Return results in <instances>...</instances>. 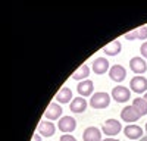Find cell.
Instances as JSON below:
<instances>
[{
    "label": "cell",
    "mask_w": 147,
    "mask_h": 141,
    "mask_svg": "<svg viewBox=\"0 0 147 141\" xmlns=\"http://www.w3.org/2000/svg\"><path fill=\"white\" fill-rule=\"evenodd\" d=\"M132 107L137 110V113H138L140 116L147 115V101H146L143 97L134 99V101H132Z\"/></svg>",
    "instance_id": "ac0fdd59"
},
{
    "label": "cell",
    "mask_w": 147,
    "mask_h": 141,
    "mask_svg": "<svg viewBox=\"0 0 147 141\" xmlns=\"http://www.w3.org/2000/svg\"><path fill=\"white\" fill-rule=\"evenodd\" d=\"M110 104V96L107 93H94L90 99V106L94 109H106Z\"/></svg>",
    "instance_id": "6da1fadb"
},
{
    "label": "cell",
    "mask_w": 147,
    "mask_h": 141,
    "mask_svg": "<svg viewBox=\"0 0 147 141\" xmlns=\"http://www.w3.org/2000/svg\"><path fill=\"white\" fill-rule=\"evenodd\" d=\"M57 128H59V131H62L63 134H71L72 131H75L77 121L74 119L72 116H63V117H60V119H59Z\"/></svg>",
    "instance_id": "3957f363"
},
{
    "label": "cell",
    "mask_w": 147,
    "mask_h": 141,
    "mask_svg": "<svg viewBox=\"0 0 147 141\" xmlns=\"http://www.w3.org/2000/svg\"><path fill=\"white\" fill-rule=\"evenodd\" d=\"M129 88L132 91H136L137 94L147 93V78H144L141 75H136L129 81Z\"/></svg>",
    "instance_id": "277c9868"
},
{
    "label": "cell",
    "mask_w": 147,
    "mask_h": 141,
    "mask_svg": "<svg viewBox=\"0 0 147 141\" xmlns=\"http://www.w3.org/2000/svg\"><path fill=\"white\" fill-rule=\"evenodd\" d=\"M84 141H102V132L99 128L96 126H88L82 134Z\"/></svg>",
    "instance_id": "5bb4252c"
},
{
    "label": "cell",
    "mask_w": 147,
    "mask_h": 141,
    "mask_svg": "<svg viewBox=\"0 0 147 141\" xmlns=\"http://www.w3.org/2000/svg\"><path fill=\"white\" fill-rule=\"evenodd\" d=\"M56 100H57V103H62V104L71 103V101L74 100V99H72V91H71V88L62 87V88L57 91V94H56Z\"/></svg>",
    "instance_id": "2e32d148"
},
{
    "label": "cell",
    "mask_w": 147,
    "mask_h": 141,
    "mask_svg": "<svg viewBox=\"0 0 147 141\" xmlns=\"http://www.w3.org/2000/svg\"><path fill=\"white\" fill-rule=\"evenodd\" d=\"M122 129V125L119 121L116 119H107L105 124H103V132L109 137H113V135H118Z\"/></svg>",
    "instance_id": "5b68a950"
},
{
    "label": "cell",
    "mask_w": 147,
    "mask_h": 141,
    "mask_svg": "<svg viewBox=\"0 0 147 141\" xmlns=\"http://www.w3.org/2000/svg\"><path fill=\"white\" fill-rule=\"evenodd\" d=\"M134 31H136V38L137 40H146L147 38V27L146 25L140 27L138 30H134Z\"/></svg>",
    "instance_id": "ffe728a7"
},
{
    "label": "cell",
    "mask_w": 147,
    "mask_h": 141,
    "mask_svg": "<svg viewBox=\"0 0 147 141\" xmlns=\"http://www.w3.org/2000/svg\"><path fill=\"white\" fill-rule=\"evenodd\" d=\"M109 77L112 81L115 82H122L127 77V70L122 65H113L112 68L109 69Z\"/></svg>",
    "instance_id": "52a82bcc"
},
{
    "label": "cell",
    "mask_w": 147,
    "mask_h": 141,
    "mask_svg": "<svg viewBox=\"0 0 147 141\" xmlns=\"http://www.w3.org/2000/svg\"><path fill=\"white\" fill-rule=\"evenodd\" d=\"M124 134H125V137L129 138V140H138V138H143V129H141L138 125L129 124V125L125 126Z\"/></svg>",
    "instance_id": "4fadbf2b"
},
{
    "label": "cell",
    "mask_w": 147,
    "mask_h": 141,
    "mask_svg": "<svg viewBox=\"0 0 147 141\" xmlns=\"http://www.w3.org/2000/svg\"><path fill=\"white\" fill-rule=\"evenodd\" d=\"M129 69L132 70V72L141 75V74H144L146 70H147V63H146V60H144L143 57L136 56V57H132L131 60H129Z\"/></svg>",
    "instance_id": "9c48e42d"
},
{
    "label": "cell",
    "mask_w": 147,
    "mask_h": 141,
    "mask_svg": "<svg viewBox=\"0 0 147 141\" xmlns=\"http://www.w3.org/2000/svg\"><path fill=\"white\" fill-rule=\"evenodd\" d=\"M140 52H141L143 57H146V59H147V41L141 44V47H140Z\"/></svg>",
    "instance_id": "7402d4cb"
},
{
    "label": "cell",
    "mask_w": 147,
    "mask_h": 141,
    "mask_svg": "<svg viewBox=\"0 0 147 141\" xmlns=\"http://www.w3.org/2000/svg\"><path fill=\"white\" fill-rule=\"evenodd\" d=\"M143 99H144V100H146V101H147V93H146V94H144V97H143Z\"/></svg>",
    "instance_id": "484cf974"
},
{
    "label": "cell",
    "mask_w": 147,
    "mask_h": 141,
    "mask_svg": "<svg viewBox=\"0 0 147 141\" xmlns=\"http://www.w3.org/2000/svg\"><path fill=\"white\" fill-rule=\"evenodd\" d=\"M146 132H147V124H146Z\"/></svg>",
    "instance_id": "4316f807"
},
{
    "label": "cell",
    "mask_w": 147,
    "mask_h": 141,
    "mask_svg": "<svg viewBox=\"0 0 147 141\" xmlns=\"http://www.w3.org/2000/svg\"><path fill=\"white\" fill-rule=\"evenodd\" d=\"M69 109L74 113H82L85 109H87V100H85L84 97H75L71 101Z\"/></svg>",
    "instance_id": "9a60e30c"
},
{
    "label": "cell",
    "mask_w": 147,
    "mask_h": 141,
    "mask_svg": "<svg viewBox=\"0 0 147 141\" xmlns=\"http://www.w3.org/2000/svg\"><path fill=\"white\" fill-rule=\"evenodd\" d=\"M140 141H147V137H143V138H140Z\"/></svg>",
    "instance_id": "d4e9b609"
},
{
    "label": "cell",
    "mask_w": 147,
    "mask_h": 141,
    "mask_svg": "<svg viewBox=\"0 0 147 141\" xmlns=\"http://www.w3.org/2000/svg\"><path fill=\"white\" fill-rule=\"evenodd\" d=\"M88 75H90V68H88V65L84 63V65H81L75 72L72 74V79H77V81L81 82L82 79L85 81V78H87Z\"/></svg>",
    "instance_id": "e0dca14e"
},
{
    "label": "cell",
    "mask_w": 147,
    "mask_h": 141,
    "mask_svg": "<svg viewBox=\"0 0 147 141\" xmlns=\"http://www.w3.org/2000/svg\"><path fill=\"white\" fill-rule=\"evenodd\" d=\"M103 52L107 56H116V54H119V52H121V43L118 40H113L112 43H109V44L105 46Z\"/></svg>",
    "instance_id": "d6986e66"
},
{
    "label": "cell",
    "mask_w": 147,
    "mask_h": 141,
    "mask_svg": "<svg viewBox=\"0 0 147 141\" xmlns=\"http://www.w3.org/2000/svg\"><path fill=\"white\" fill-rule=\"evenodd\" d=\"M91 68H93V72L97 74V75H102V74L107 72V70L110 69V68H109V60H107V59H105V57H97V59H94Z\"/></svg>",
    "instance_id": "30bf717a"
},
{
    "label": "cell",
    "mask_w": 147,
    "mask_h": 141,
    "mask_svg": "<svg viewBox=\"0 0 147 141\" xmlns=\"http://www.w3.org/2000/svg\"><path fill=\"white\" fill-rule=\"evenodd\" d=\"M37 131H38V134L41 137H52L56 131V128H55V124L52 121H41L38 124V128H37Z\"/></svg>",
    "instance_id": "8fae6325"
},
{
    "label": "cell",
    "mask_w": 147,
    "mask_h": 141,
    "mask_svg": "<svg viewBox=\"0 0 147 141\" xmlns=\"http://www.w3.org/2000/svg\"><path fill=\"white\" fill-rule=\"evenodd\" d=\"M112 97L116 103H127L131 97V91L124 85H116L112 90Z\"/></svg>",
    "instance_id": "7a4b0ae2"
},
{
    "label": "cell",
    "mask_w": 147,
    "mask_h": 141,
    "mask_svg": "<svg viewBox=\"0 0 147 141\" xmlns=\"http://www.w3.org/2000/svg\"><path fill=\"white\" fill-rule=\"evenodd\" d=\"M31 141H41V135L38 134V132H37V134H34L32 135V140Z\"/></svg>",
    "instance_id": "603a6c76"
},
{
    "label": "cell",
    "mask_w": 147,
    "mask_h": 141,
    "mask_svg": "<svg viewBox=\"0 0 147 141\" xmlns=\"http://www.w3.org/2000/svg\"><path fill=\"white\" fill-rule=\"evenodd\" d=\"M140 117H141V116L137 113V110L134 109L132 106H127V107H124V109H122V112H121V119L125 121V122H128V124L137 122Z\"/></svg>",
    "instance_id": "ba28073f"
},
{
    "label": "cell",
    "mask_w": 147,
    "mask_h": 141,
    "mask_svg": "<svg viewBox=\"0 0 147 141\" xmlns=\"http://www.w3.org/2000/svg\"><path fill=\"white\" fill-rule=\"evenodd\" d=\"M103 141H118L116 138H106V140H103Z\"/></svg>",
    "instance_id": "cb8c5ba5"
},
{
    "label": "cell",
    "mask_w": 147,
    "mask_h": 141,
    "mask_svg": "<svg viewBox=\"0 0 147 141\" xmlns=\"http://www.w3.org/2000/svg\"><path fill=\"white\" fill-rule=\"evenodd\" d=\"M60 141H77L75 137H72L71 134H63L62 137H60Z\"/></svg>",
    "instance_id": "44dd1931"
},
{
    "label": "cell",
    "mask_w": 147,
    "mask_h": 141,
    "mask_svg": "<svg viewBox=\"0 0 147 141\" xmlns=\"http://www.w3.org/2000/svg\"><path fill=\"white\" fill-rule=\"evenodd\" d=\"M60 116H62V107H60V104H57L56 101L49 104V107L44 112V117H46V119L56 121V119H59Z\"/></svg>",
    "instance_id": "8992f818"
},
{
    "label": "cell",
    "mask_w": 147,
    "mask_h": 141,
    "mask_svg": "<svg viewBox=\"0 0 147 141\" xmlns=\"http://www.w3.org/2000/svg\"><path fill=\"white\" fill-rule=\"evenodd\" d=\"M77 90H78V94L81 97H87V96H93V91H94V82L93 81H90V79H85V81H81L80 84H78V87H77Z\"/></svg>",
    "instance_id": "7c38bea8"
}]
</instances>
